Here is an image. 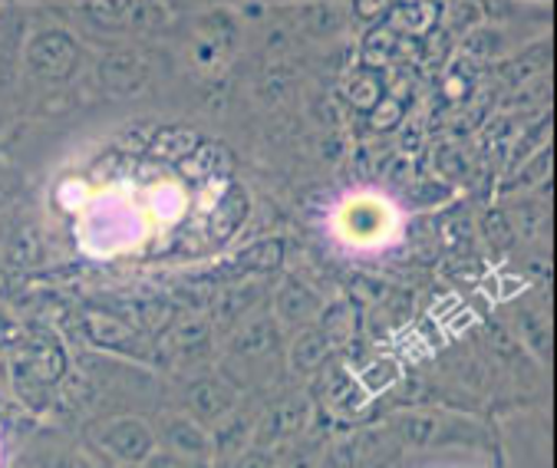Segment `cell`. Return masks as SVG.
Here are the masks:
<instances>
[{
	"instance_id": "6da1fadb",
	"label": "cell",
	"mask_w": 557,
	"mask_h": 468,
	"mask_svg": "<svg viewBox=\"0 0 557 468\" xmlns=\"http://www.w3.org/2000/svg\"><path fill=\"white\" fill-rule=\"evenodd\" d=\"M149 70H146V60L139 53H113V57H106L102 66H99V79L109 93H116V96H129V93H139L143 83H146Z\"/></svg>"
},
{
	"instance_id": "7a4b0ae2",
	"label": "cell",
	"mask_w": 557,
	"mask_h": 468,
	"mask_svg": "<svg viewBox=\"0 0 557 468\" xmlns=\"http://www.w3.org/2000/svg\"><path fill=\"white\" fill-rule=\"evenodd\" d=\"M102 442L113 448L123 461H146L152 455V432L136 419H120L106 429Z\"/></svg>"
},
{
	"instance_id": "3957f363",
	"label": "cell",
	"mask_w": 557,
	"mask_h": 468,
	"mask_svg": "<svg viewBox=\"0 0 557 468\" xmlns=\"http://www.w3.org/2000/svg\"><path fill=\"white\" fill-rule=\"evenodd\" d=\"M73 60H76V47H73V40L63 37V34H50V37L37 40V47H34V63H37L44 73H50V76L70 73Z\"/></svg>"
},
{
	"instance_id": "277c9868",
	"label": "cell",
	"mask_w": 557,
	"mask_h": 468,
	"mask_svg": "<svg viewBox=\"0 0 557 468\" xmlns=\"http://www.w3.org/2000/svg\"><path fill=\"white\" fill-rule=\"evenodd\" d=\"M245 218H248V195L242 188H232L225 198H221L214 214H211V234H214L218 242H228L232 234L242 227Z\"/></svg>"
},
{
	"instance_id": "5b68a950",
	"label": "cell",
	"mask_w": 557,
	"mask_h": 468,
	"mask_svg": "<svg viewBox=\"0 0 557 468\" xmlns=\"http://www.w3.org/2000/svg\"><path fill=\"white\" fill-rule=\"evenodd\" d=\"M284 258V242H258L235 255L228 274H251V271H274Z\"/></svg>"
},
{
	"instance_id": "8992f818",
	"label": "cell",
	"mask_w": 557,
	"mask_h": 468,
	"mask_svg": "<svg viewBox=\"0 0 557 468\" xmlns=\"http://www.w3.org/2000/svg\"><path fill=\"white\" fill-rule=\"evenodd\" d=\"M326 357H330V340L323 336V330L300 333V340L294 343V354H290L294 370H300V373H310V370L323 367Z\"/></svg>"
},
{
	"instance_id": "52a82bcc",
	"label": "cell",
	"mask_w": 557,
	"mask_h": 468,
	"mask_svg": "<svg viewBox=\"0 0 557 468\" xmlns=\"http://www.w3.org/2000/svg\"><path fill=\"white\" fill-rule=\"evenodd\" d=\"M182 169L191 175V178H205V175H221L232 169V152L218 143H208L201 149L191 152V159H182Z\"/></svg>"
},
{
	"instance_id": "ba28073f",
	"label": "cell",
	"mask_w": 557,
	"mask_h": 468,
	"mask_svg": "<svg viewBox=\"0 0 557 468\" xmlns=\"http://www.w3.org/2000/svg\"><path fill=\"white\" fill-rule=\"evenodd\" d=\"M188 406H191L198 416L214 419V416H221V412H225V409L232 406V396L225 393V386H221V383L201 380V383H195V386L188 390Z\"/></svg>"
},
{
	"instance_id": "9c48e42d",
	"label": "cell",
	"mask_w": 557,
	"mask_h": 468,
	"mask_svg": "<svg viewBox=\"0 0 557 468\" xmlns=\"http://www.w3.org/2000/svg\"><path fill=\"white\" fill-rule=\"evenodd\" d=\"M195 149H198V136L191 130H182V126H165L152 139V152L159 159H172V162H182Z\"/></svg>"
},
{
	"instance_id": "30bf717a",
	"label": "cell",
	"mask_w": 557,
	"mask_h": 468,
	"mask_svg": "<svg viewBox=\"0 0 557 468\" xmlns=\"http://www.w3.org/2000/svg\"><path fill=\"white\" fill-rule=\"evenodd\" d=\"M304 412H307V409H304V403H297V399H290V403H284V406H277V409H271L268 419H264V426H261V432H258V442H274L277 435L294 432V429L300 426Z\"/></svg>"
},
{
	"instance_id": "8fae6325",
	"label": "cell",
	"mask_w": 557,
	"mask_h": 468,
	"mask_svg": "<svg viewBox=\"0 0 557 468\" xmlns=\"http://www.w3.org/2000/svg\"><path fill=\"white\" fill-rule=\"evenodd\" d=\"M165 435H169L172 448H178V452H185V455H205V448H208L201 429L191 426V422H185V419L165 422Z\"/></svg>"
},
{
	"instance_id": "7c38bea8",
	"label": "cell",
	"mask_w": 557,
	"mask_h": 468,
	"mask_svg": "<svg viewBox=\"0 0 557 468\" xmlns=\"http://www.w3.org/2000/svg\"><path fill=\"white\" fill-rule=\"evenodd\" d=\"M313 310H317V300H313L310 291H304V287H287V291L281 294V313H284L287 320H307V317H313Z\"/></svg>"
},
{
	"instance_id": "4fadbf2b",
	"label": "cell",
	"mask_w": 557,
	"mask_h": 468,
	"mask_svg": "<svg viewBox=\"0 0 557 468\" xmlns=\"http://www.w3.org/2000/svg\"><path fill=\"white\" fill-rule=\"evenodd\" d=\"M350 99H354L360 109H373V106L383 99V83H380V76H376L373 70L360 73V76L350 83Z\"/></svg>"
},
{
	"instance_id": "5bb4252c",
	"label": "cell",
	"mask_w": 557,
	"mask_h": 468,
	"mask_svg": "<svg viewBox=\"0 0 557 468\" xmlns=\"http://www.w3.org/2000/svg\"><path fill=\"white\" fill-rule=\"evenodd\" d=\"M393 47H396V37H393L389 30H373V34H370V40H367L363 57H367V63H370V66H383V63L389 60Z\"/></svg>"
},
{
	"instance_id": "9a60e30c",
	"label": "cell",
	"mask_w": 557,
	"mask_h": 468,
	"mask_svg": "<svg viewBox=\"0 0 557 468\" xmlns=\"http://www.w3.org/2000/svg\"><path fill=\"white\" fill-rule=\"evenodd\" d=\"M399 120H403V102H399V99L383 96V99L373 106V126H376V130H393Z\"/></svg>"
},
{
	"instance_id": "2e32d148",
	"label": "cell",
	"mask_w": 557,
	"mask_h": 468,
	"mask_svg": "<svg viewBox=\"0 0 557 468\" xmlns=\"http://www.w3.org/2000/svg\"><path fill=\"white\" fill-rule=\"evenodd\" d=\"M425 8H429V4H409V8H396V14H399V17H396V24H399V27H409L412 34L425 30V27L432 24L429 17H419V14H425Z\"/></svg>"
},
{
	"instance_id": "e0dca14e",
	"label": "cell",
	"mask_w": 557,
	"mask_h": 468,
	"mask_svg": "<svg viewBox=\"0 0 557 468\" xmlns=\"http://www.w3.org/2000/svg\"><path fill=\"white\" fill-rule=\"evenodd\" d=\"M508 227V221L502 218V214H492L488 221H485V234H492L495 242H508L511 238V231H505Z\"/></svg>"
},
{
	"instance_id": "ac0fdd59",
	"label": "cell",
	"mask_w": 557,
	"mask_h": 468,
	"mask_svg": "<svg viewBox=\"0 0 557 468\" xmlns=\"http://www.w3.org/2000/svg\"><path fill=\"white\" fill-rule=\"evenodd\" d=\"M149 468H201L195 461H182V458H172V455H159L149 461Z\"/></svg>"
},
{
	"instance_id": "d6986e66",
	"label": "cell",
	"mask_w": 557,
	"mask_h": 468,
	"mask_svg": "<svg viewBox=\"0 0 557 468\" xmlns=\"http://www.w3.org/2000/svg\"><path fill=\"white\" fill-rule=\"evenodd\" d=\"M235 468H271V458H264L261 452H251V455H245Z\"/></svg>"
},
{
	"instance_id": "ffe728a7",
	"label": "cell",
	"mask_w": 557,
	"mask_h": 468,
	"mask_svg": "<svg viewBox=\"0 0 557 468\" xmlns=\"http://www.w3.org/2000/svg\"><path fill=\"white\" fill-rule=\"evenodd\" d=\"M386 4H357V14H386Z\"/></svg>"
}]
</instances>
